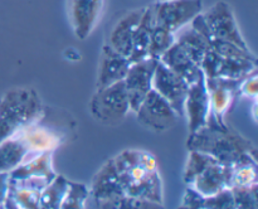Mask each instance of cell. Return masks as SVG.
<instances>
[{
	"label": "cell",
	"instance_id": "cb8c5ba5",
	"mask_svg": "<svg viewBox=\"0 0 258 209\" xmlns=\"http://www.w3.org/2000/svg\"><path fill=\"white\" fill-rule=\"evenodd\" d=\"M231 168V188H244L257 184L256 156H247Z\"/></svg>",
	"mask_w": 258,
	"mask_h": 209
},
{
	"label": "cell",
	"instance_id": "d6986e66",
	"mask_svg": "<svg viewBox=\"0 0 258 209\" xmlns=\"http://www.w3.org/2000/svg\"><path fill=\"white\" fill-rule=\"evenodd\" d=\"M92 194L97 201L117 195H123L120 176H118L117 170L113 165L112 159L106 161L93 178Z\"/></svg>",
	"mask_w": 258,
	"mask_h": 209
},
{
	"label": "cell",
	"instance_id": "4fadbf2b",
	"mask_svg": "<svg viewBox=\"0 0 258 209\" xmlns=\"http://www.w3.org/2000/svg\"><path fill=\"white\" fill-rule=\"evenodd\" d=\"M33 156L43 153H53L62 143V136L48 125L42 117L17 132Z\"/></svg>",
	"mask_w": 258,
	"mask_h": 209
},
{
	"label": "cell",
	"instance_id": "ffe728a7",
	"mask_svg": "<svg viewBox=\"0 0 258 209\" xmlns=\"http://www.w3.org/2000/svg\"><path fill=\"white\" fill-rule=\"evenodd\" d=\"M53 153H43L35 155L15 168L9 173L10 180H24V179L39 178L52 181L57 176L52 165Z\"/></svg>",
	"mask_w": 258,
	"mask_h": 209
},
{
	"label": "cell",
	"instance_id": "603a6c76",
	"mask_svg": "<svg viewBox=\"0 0 258 209\" xmlns=\"http://www.w3.org/2000/svg\"><path fill=\"white\" fill-rule=\"evenodd\" d=\"M175 42L198 65H201L206 53L211 49L204 35L191 27L179 33L178 37L175 38Z\"/></svg>",
	"mask_w": 258,
	"mask_h": 209
},
{
	"label": "cell",
	"instance_id": "52a82bcc",
	"mask_svg": "<svg viewBox=\"0 0 258 209\" xmlns=\"http://www.w3.org/2000/svg\"><path fill=\"white\" fill-rule=\"evenodd\" d=\"M136 115L143 125L159 132L173 127L179 117L168 101L154 90H151L144 98L136 110Z\"/></svg>",
	"mask_w": 258,
	"mask_h": 209
},
{
	"label": "cell",
	"instance_id": "4dcf8cb0",
	"mask_svg": "<svg viewBox=\"0 0 258 209\" xmlns=\"http://www.w3.org/2000/svg\"><path fill=\"white\" fill-rule=\"evenodd\" d=\"M203 209H234V199L231 188L204 198Z\"/></svg>",
	"mask_w": 258,
	"mask_h": 209
},
{
	"label": "cell",
	"instance_id": "30bf717a",
	"mask_svg": "<svg viewBox=\"0 0 258 209\" xmlns=\"http://www.w3.org/2000/svg\"><path fill=\"white\" fill-rule=\"evenodd\" d=\"M243 78H206L211 103V115L221 125L226 123L224 116L231 111L232 106L239 97V86Z\"/></svg>",
	"mask_w": 258,
	"mask_h": 209
},
{
	"label": "cell",
	"instance_id": "4316f807",
	"mask_svg": "<svg viewBox=\"0 0 258 209\" xmlns=\"http://www.w3.org/2000/svg\"><path fill=\"white\" fill-rule=\"evenodd\" d=\"M100 209H164L163 204L130 195H117L97 201Z\"/></svg>",
	"mask_w": 258,
	"mask_h": 209
},
{
	"label": "cell",
	"instance_id": "836d02e7",
	"mask_svg": "<svg viewBox=\"0 0 258 209\" xmlns=\"http://www.w3.org/2000/svg\"><path fill=\"white\" fill-rule=\"evenodd\" d=\"M9 173H0V204H3L9 194Z\"/></svg>",
	"mask_w": 258,
	"mask_h": 209
},
{
	"label": "cell",
	"instance_id": "2e32d148",
	"mask_svg": "<svg viewBox=\"0 0 258 209\" xmlns=\"http://www.w3.org/2000/svg\"><path fill=\"white\" fill-rule=\"evenodd\" d=\"M130 65L131 62L127 57L116 52L108 44H105L102 48V53H101L96 88L101 90V88L123 81Z\"/></svg>",
	"mask_w": 258,
	"mask_h": 209
},
{
	"label": "cell",
	"instance_id": "83f0119b",
	"mask_svg": "<svg viewBox=\"0 0 258 209\" xmlns=\"http://www.w3.org/2000/svg\"><path fill=\"white\" fill-rule=\"evenodd\" d=\"M88 190L83 184L70 181L68 190L60 203L59 209H86Z\"/></svg>",
	"mask_w": 258,
	"mask_h": 209
},
{
	"label": "cell",
	"instance_id": "5bb4252c",
	"mask_svg": "<svg viewBox=\"0 0 258 209\" xmlns=\"http://www.w3.org/2000/svg\"><path fill=\"white\" fill-rule=\"evenodd\" d=\"M231 166L213 160L207 165L188 186L201 194L203 198L212 196L224 189L231 188Z\"/></svg>",
	"mask_w": 258,
	"mask_h": 209
},
{
	"label": "cell",
	"instance_id": "6da1fadb",
	"mask_svg": "<svg viewBox=\"0 0 258 209\" xmlns=\"http://www.w3.org/2000/svg\"><path fill=\"white\" fill-rule=\"evenodd\" d=\"M112 161L125 195L163 204V181L153 154L130 149L121 151Z\"/></svg>",
	"mask_w": 258,
	"mask_h": 209
},
{
	"label": "cell",
	"instance_id": "d6a6232c",
	"mask_svg": "<svg viewBox=\"0 0 258 209\" xmlns=\"http://www.w3.org/2000/svg\"><path fill=\"white\" fill-rule=\"evenodd\" d=\"M203 196L188 186L183 198V204L179 209H203Z\"/></svg>",
	"mask_w": 258,
	"mask_h": 209
},
{
	"label": "cell",
	"instance_id": "7c38bea8",
	"mask_svg": "<svg viewBox=\"0 0 258 209\" xmlns=\"http://www.w3.org/2000/svg\"><path fill=\"white\" fill-rule=\"evenodd\" d=\"M184 115L188 116L189 133L196 132L207 123L211 115V103L204 73L197 82L189 86L188 96L184 105Z\"/></svg>",
	"mask_w": 258,
	"mask_h": 209
},
{
	"label": "cell",
	"instance_id": "8992f818",
	"mask_svg": "<svg viewBox=\"0 0 258 209\" xmlns=\"http://www.w3.org/2000/svg\"><path fill=\"white\" fill-rule=\"evenodd\" d=\"M202 15L212 37L233 43L244 50H251L242 37L233 10L226 2H217L206 13H202Z\"/></svg>",
	"mask_w": 258,
	"mask_h": 209
},
{
	"label": "cell",
	"instance_id": "ac0fdd59",
	"mask_svg": "<svg viewBox=\"0 0 258 209\" xmlns=\"http://www.w3.org/2000/svg\"><path fill=\"white\" fill-rule=\"evenodd\" d=\"M159 60L164 63L169 69L176 73L179 77L183 78L189 86L197 82L199 77L203 75L201 67L186 54L185 50L176 42L161 55Z\"/></svg>",
	"mask_w": 258,
	"mask_h": 209
},
{
	"label": "cell",
	"instance_id": "ba28073f",
	"mask_svg": "<svg viewBox=\"0 0 258 209\" xmlns=\"http://www.w3.org/2000/svg\"><path fill=\"white\" fill-rule=\"evenodd\" d=\"M159 59L146 58L140 62L131 63L126 77L123 78L126 93L130 103V110L136 112L139 106L153 90V77Z\"/></svg>",
	"mask_w": 258,
	"mask_h": 209
},
{
	"label": "cell",
	"instance_id": "d590c367",
	"mask_svg": "<svg viewBox=\"0 0 258 209\" xmlns=\"http://www.w3.org/2000/svg\"><path fill=\"white\" fill-rule=\"evenodd\" d=\"M3 209H5V208H4V205H3Z\"/></svg>",
	"mask_w": 258,
	"mask_h": 209
},
{
	"label": "cell",
	"instance_id": "484cf974",
	"mask_svg": "<svg viewBox=\"0 0 258 209\" xmlns=\"http://www.w3.org/2000/svg\"><path fill=\"white\" fill-rule=\"evenodd\" d=\"M175 43V35L173 32L166 29L160 24H156L153 20L150 32V44H149V58L160 59L161 55Z\"/></svg>",
	"mask_w": 258,
	"mask_h": 209
},
{
	"label": "cell",
	"instance_id": "9a60e30c",
	"mask_svg": "<svg viewBox=\"0 0 258 209\" xmlns=\"http://www.w3.org/2000/svg\"><path fill=\"white\" fill-rule=\"evenodd\" d=\"M105 0H70V15L76 37L86 39L97 24Z\"/></svg>",
	"mask_w": 258,
	"mask_h": 209
},
{
	"label": "cell",
	"instance_id": "9c48e42d",
	"mask_svg": "<svg viewBox=\"0 0 258 209\" xmlns=\"http://www.w3.org/2000/svg\"><path fill=\"white\" fill-rule=\"evenodd\" d=\"M153 90L168 101L179 117H183L189 85L160 60L156 64L154 72Z\"/></svg>",
	"mask_w": 258,
	"mask_h": 209
},
{
	"label": "cell",
	"instance_id": "e0dca14e",
	"mask_svg": "<svg viewBox=\"0 0 258 209\" xmlns=\"http://www.w3.org/2000/svg\"><path fill=\"white\" fill-rule=\"evenodd\" d=\"M144 13H145V8L131 10L116 23L113 29L111 30L110 38H108V45L112 49L125 57H130L134 34H135V30Z\"/></svg>",
	"mask_w": 258,
	"mask_h": 209
},
{
	"label": "cell",
	"instance_id": "f546056e",
	"mask_svg": "<svg viewBox=\"0 0 258 209\" xmlns=\"http://www.w3.org/2000/svg\"><path fill=\"white\" fill-rule=\"evenodd\" d=\"M234 199V209H258L257 184L244 188H231Z\"/></svg>",
	"mask_w": 258,
	"mask_h": 209
},
{
	"label": "cell",
	"instance_id": "44dd1931",
	"mask_svg": "<svg viewBox=\"0 0 258 209\" xmlns=\"http://www.w3.org/2000/svg\"><path fill=\"white\" fill-rule=\"evenodd\" d=\"M33 158L18 133L0 143V173H10Z\"/></svg>",
	"mask_w": 258,
	"mask_h": 209
},
{
	"label": "cell",
	"instance_id": "7402d4cb",
	"mask_svg": "<svg viewBox=\"0 0 258 209\" xmlns=\"http://www.w3.org/2000/svg\"><path fill=\"white\" fill-rule=\"evenodd\" d=\"M151 25H153V12H151V7H149L145 8V13L136 28L135 34H134L133 48H131L130 57H128L131 63L140 62V60L149 58Z\"/></svg>",
	"mask_w": 258,
	"mask_h": 209
},
{
	"label": "cell",
	"instance_id": "3957f363",
	"mask_svg": "<svg viewBox=\"0 0 258 209\" xmlns=\"http://www.w3.org/2000/svg\"><path fill=\"white\" fill-rule=\"evenodd\" d=\"M39 95L29 87L12 88L0 98V143L43 116Z\"/></svg>",
	"mask_w": 258,
	"mask_h": 209
},
{
	"label": "cell",
	"instance_id": "e575fe53",
	"mask_svg": "<svg viewBox=\"0 0 258 209\" xmlns=\"http://www.w3.org/2000/svg\"><path fill=\"white\" fill-rule=\"evenodd\" d=\"M0 209H3V204H0Z\"/></svg>",
	"mask_w": 258,
	"mask_h": 209
},
{
	"label": "cell",
	"instance_id": "277c9868",
	"mask_svg": "<svg viewBox=\"0 0 258 209\" xmlns=\"http://www.w3.org/2000/svg\"><path fill=\"white\" fill-rule=\"evenodd\" d=\"M128 111L130 103L122 81L96 90L91 100V113L105 125H118L125 120Z\"/></svg>",
	"mask_w": 258,
	"mask_h": 209
},
{
	"label": "cell",
	"instance_id": "8fae6325",
	"mask_svg": "<svg viewBox=\"0 0 258 209\" xmlns=\"http://www.w3.org/2000/svg\"><path fill=\"white\" fill-rule=\"evenodd\" d=\"M206 78H232L239 80L246 77L254 69H257V62L248 59L223 57L214 50L209 49L201 63Z\"/></svg>",
	"mask_w": 258,
	"mask_h": 209
},
{
	"label": "cell",
	"instance_id": "d4e9b609",
	"mask_svg": "<svg viewBox=\"0 0 258 209\" xmlns=\"http://www.w3.org/2000/svg\"><path fill=\"white\" fill-rule=\"evenodd\" d=\"M70 180L57 175L45 188L42 189L39 195L40 209H59L60 203L68 190Z\"/></svg>",
	"mask_w": 258,
	"mask_h": 209
},
{
	"label": "cell",
	"instance_id": "1f68e13d",
	"mask_svg": "<svg viewBox=\"0 0 258 209\" xmlns=\"http://www.w3.org/2000/svg\"><path fill=\"white\" fill-rule=\"evenodd\" d=\"M257 69L247 75L242 80L241 86H239V96H247V97H256L258 93L257 86Z\"/></svg>",
	"mask_w": 258,
	"mask_h": 209
},
{
	"label": "cell",
	"instance_id": "5b68a950",
	"mask_svg": "<svg viewBox=\"0 0 258 209\" xmlns=\"http://www.w3.org/2000/svg\"><path fill=\"white\" fill-rule=\"evenodd\" d=\"M203 10L202 0H161L151 5L153 20L175 33L191 22Z\"/></svg>",
	"mask_w": 258,
	"mask_h": 209
},
{
	"label": "cell",
	"instance_id": "7a4b0ae2",
	"mask_svg": "<svg viewBox=\"0 0 258 209\" xmlns=\"http://www.w3.org/2000/svg\"><path fill=\"white\" fill-rule=\"evenodd\" d=\"M186 148L208 154L227 166H233L247 156H256V148L248 138L227 123H218L212 115L203 127L189 133Z\"/></svg>",
	"mask_w": 258,
	"mask_h": 209
},
{
	"label": "cell",
	"instance_id": "f1b7e54d",
	"mask_svg": "<svg viewBox=\"0 0 258 209\" xmlns=\"http://www.w3.org/2000/svg\"><path fill=\"white\" fill-rule=\"evenodd\" d=\"M213 160H217V159L208 155V154L199 153V151H190L188 164H186L185 168V173H184V181L189 185L191 180Z\"/></svg>",
	"mask_w": 258,
	"mask_h": 209
}]
</instances>
